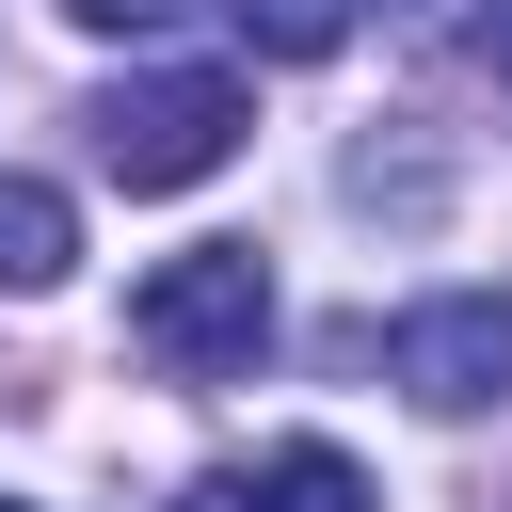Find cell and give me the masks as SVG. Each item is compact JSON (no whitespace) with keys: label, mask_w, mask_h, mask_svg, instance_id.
Masks as SVG:
<instances>
[{"label":"cell","mask_w":512,"mask_h":512,"mask_svg":"<svg viewBox=\"0 0 512 512\" xmlns=\"http://www.w3.org/2000/svg\"><path fill=\"white\" fill-rule=\"evenodd\" d=\"M176 512H272V480H240V464H208V480H176Z\"/></svg>","instance_id":"7"},{"label":"cell","mask_w":512,"mask_h":512,"mask_svg":"<svg viewBox=\"0 0 512 512\" xmlns=\"http://www.w3.org/2000/svg\"><path fill=\"white\" fill-rule=\"evenodd\" d=\"M0 512H16V496H0Z\"/></svg>","instance_id":"10"},{"label":"cell","mask_w":512,"mask_h":512,"mask_svg":"<svg viewBox=\"0 0 512 512\" xmlns=\"http://www.w3.org/2000/svg\"><path fill=\"white\" fill-rule=\"evenodd\" d=\"M64 16H80V32H160L176 0H64Z\"/></svg>","instance_id":"8"},{"label":"cell","mask_w":512,"mask_h":512,"mask_svg":"<svg viewBox=\"0 0 512 512\" xmlns=\"http://www.w3.org/2000/svg\"><path fill=\"white\" fill-rule=\"evenodd\" d=\"M384 384H400V400H432V416L512 400V288H448V304H416V320L384 336Z\"/></svg>","instance_id":"3"},{"label":"cell","mask_w":512,"mask_h":512,"mask_svg":"<svg viewBox=\"0 0 512 512\" xmlns=\"http://www.w3.org/2000/svg\"><path fill=\"white\" fill-rule=\"evenodd\" d=\"M128 352L176 368V384H240V368L272 352V256H256V240H192V256H160V272L128 288Z\"/></svg>","instance_id":"1"},{"label":"cell","mask_w":512,"mask_h":512,"mask_svg":"<svg viewBox=\"0 0 512 512\" xmlns=\"http://www.w3.org/2000/svg\"><path fill=\"white\" fill-rule=\"evenodd\" d=\"M352 16H368V0H224V32H240L256 64H320V48H352Z\"/></svg>","instance_id":"5"},{"label":"cell","mask_w":512,"mask_h":512,"mask_svg":"<svg viewBox=\"0 0 512 512\" xmlns=\"http://www.w3.org/2000/svg\"><path fill=\"white\" fill-rule=\"evenodd\" d=\"M480 64H496V96H512V0H480Z\"/></svg>","instance_id":"9"},{"label":"cell","mask_w":512,"mask_h":512,"mask_svg":"<svg viewBox=\"0 0 512 512\" xmlns=\"http://www.w3.org/2000/svg\"><path fill=\"white\" fill-rule=\"evenodd\" d=\"M256 480H272V512H384V496H368V464H352V448H320V432H304V448H272Z\"/></svg>","instance_id":"6"},{"label":"cell","mask_w":512,"mask_h":512,"mask_svg":"<svg viewBox=\"0 0 512 512\" xmlns=\"http://www.w3.org/2000/svg\"><path fill=\"white\" fill-rule=\"evenodd\" d=\"M240 128H256V96H240L224 64H144V80L96 96V160H112L128 192H192V176H224Z\"/></svg>","instance_id":"2"},{"label":"cell","mask_w":512,"mask_h":512,"mask_svg":"<svg viewBox=\"0 0 512 512\" xmlns=\"http://www.w3.org/2000/svg\"><path fill=\"white\" fill-rule=\"evenodd\" d=\"M80 272V208L48 176H0V288H64Z\"/></svg>","instance_id":"4"}]
</instances>
